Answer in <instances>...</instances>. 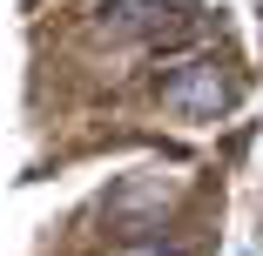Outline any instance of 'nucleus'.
<instances>
[{"mask_svg":"<svg viewBox=\"0 0 263 256\" xmlns=\"http://www.w3.org/2000/svg\"><path fill=\"white\" fill-rule=\"evenodd\" d=\"M243 256H256V249H243Z\"/></svg>","mask_w":263,"mask_h":256,"instance_id":"obj_4","label":"nucleus"},{"mask_svg":"<svg viewBox=\"0 0 263 256\" xmlns=\"http://www.w3.org/2000/svg\"><path fill=\"white\" fill-rule=\"evenodd\" d=\"M122 256H162V249H155V243H135V249H122Z\"/></svg>","mask_w":263,"mask_h":256,"instance_id":"obj_3","label":"nucleus"},{"mask_svg":"<svg viewBox=\"0 0 263 256\" xmlns=\"http://www.w3.org/2000/svg\"><path fill=\"white\" fill-rule=\"evenodd\" d=\"M169 202H176V182H162V175L148 169V175H135V182H128V189H122V195L108 202V209H115V216L128 223L135 209H169Z\"/></svg>","mask_w":263,"mask_h":256,"instance_id":"obj_2","label":"nucleus"},{"mask_svg":"<svg viewBox=\"0 0 263 256\" xmlns=\"http://www.w3.org/2000/svg\"><path fill=\"white\" fill-rule=\"evenodd\" d=\"M162 101L176 115H223L230 101H236V88H230V74H223V61H209V54H196V61H182V68H169L162 74Z\"/></svg>","mask_w":263,"mask_h":256,"instance_id":"obj_1","label":"nucleus"}]
</instances>
